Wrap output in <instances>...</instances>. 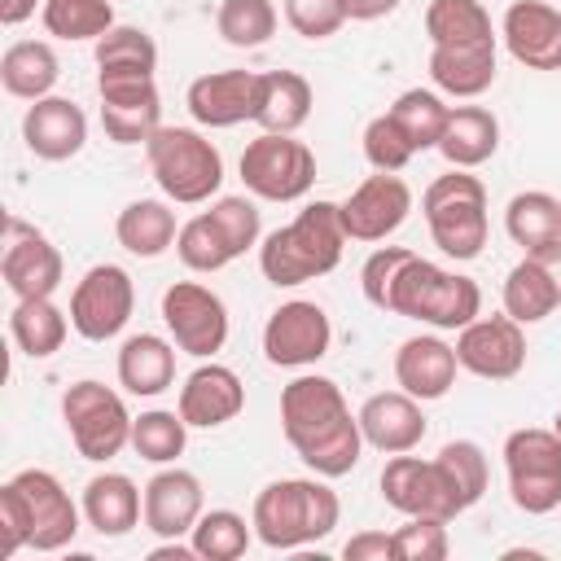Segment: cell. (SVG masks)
I'll return each mask as SVG.
<instances>
[{"label":"cell","mask_w":561,"mask_h":561,"mask_svg":"<svg viewBox=\"0 0 561 561\" xmlns=\"http://www.w3.org/2000/svg\"><path fill=\"white\" fill-rule=\"evenodd\" d=\"M359 289L377 311L421 320L438 333H460L482 316V289L473 276L447 272L408 245H377L359 267Z\"/></svg>","instance_id":"obj_1"},{"label":"cell","mask_w":561,"mask_h":561,"mask_svg":"<svg viewBox=\"0 0 561 561\" xmlns=\"http://www.w3.org/2000/svg\"><path fill=\"white\" fill-rule=\"evenodd\" d=\"M280 430L294 456L320 478L351 473L368 447L359 412H351L342 386L320 373H302L280 390Z\"/></svg>","instance_id":"obj_2"},{"label":"cell","mask_w":561,"mask_h":561,"mask_svg":"<svg viewBox=\"0 0 561 561\" xmlns=\"http://www.w3.org/2000/svg\"><path fill=\"white\" fill-rule=\"evenodd\" d=\"M83 522V504L70 500L57 473L48 469H18L0 486V557L22 548L61 552L75 543Z\"/></svg>","instance_id":"obj_3"},{"label":"cell","mask_w":561,"mask_h":561,"mask_svg":"<svg viewBox=\"0 0 561 561\" xmlns=\"http://www.w3.org/2000/svg\"><path fill=\"white\" fill-rule=\"evenodd\" d=\"M346 224H342V202H307L289 224L267 232L259 241V272L276 289L307 285L316 276H329L342 263L346 250Z\"/></svg>","instance_id":"obj_4"},{"label":"cell","mask_w":561,"mask_h":561,"mask_svg":"<svg viewBox=\"0 0 561 561\" xmlns=\"http://www.w3.org/2000/svg\"><path fill=\"white\" fill-rule=\"evenodd\" d=\"M337 517H342V500L329 486V478H320V473L267 482L250 508L254 539L272 552H294V548H307V543L333 535Z\"/></svg>","instance_id":"obj_5"},{"label":"cell","mask_w":561,"mask_h":561,"mask_svg":"<svg viewBox=\"0 0 561 561\" xmlns=\"http://www.w3.org/2000/svg\"><path fill=\"white\" fill-rule=\"evenodd\" d=\"M421 215H425L430 241L447 259L469 263L486 250L491 215H486V184L478 175L451 167L447 175L430 180V188L421 193Z\"/></svg>","instance_id":"obj_6"},{"label":"cell","mask_w":561,"mask_h":561,"mask_svg":"<svg viewBox=\"0 0 561 561\" xmlns=\"http://www.w3.org/2000/svg\"><path fill=\"white\" fill-rule=\"evenodd\" d=\"M145 158H149L153 184L162 188L167 202L202 206L224 184V158L197 127H167L162 123L145 140Z\"/></svg>","instance_id":"obj_7"},{"label":"cell","mask_w":561,"mask_h":561,"mask_svg":"<svg viewBox=\"0 0 561 561\" xmlns=\"http://www.w3.org/2000/svg\"><path fill=\"white\" fill-rule=\"evenodd\" d=\"M61 421H66V434L75 443V451L92 465H105L114 460L123 447H131V412L123 403L118 390H110L105 381H70L61 390Z\"/></svg>","instance_id":"obj_8"},{"label":"cell","mask_w":561,"mask_h":561,"mask_svg":"<svg viewBox=\"0 0 561 561\" xmlns=\"http://www.w3.org/2000/svg\"><path fill=\"white\" fill-rule=\"evenodd\" d=\"M504 473L508 500L526 517H543L561 508V438L552 425H522L504 438Z\"/></svg>","instance_id":"obj_9"},{"label":"cell","mask_w":561,"mask_h":561,"mask_svg":"<svg viewBox=\"0 0 561 561\" xmlns=\"http://www.w3.org/2000/svg\"><path fill=\"white\" fill-rule=\"evenodd\" d=\"M241 180L263 202H298L316 184V153L289 131H259L241 149Z\"/></svg>","instance_id":"obj_10"},{"label":"cell","mask_w":561,"mask_h":561,"mask_svg":"<svg viewBox=\"0 0 561 561\" xmlns=\"http://www.w3.org/2000/svg\"><path fill=\"white\" fill-rule=\"evenodd\" d=\"M96 96L114 145H145L162 127V92L149 70H96Z\"/></svg>","instance_id":"obj_11"},{"label":"cell","mask_w":561,"mask_h":561,"mask_svg":"<svg viewBox=\"0 0 561 561\" xmlns=\"http://www.w3.org/2000/svg\"><path fill=\"white\" fill-rule=\"evenodd\" d=\"M70 324L79 337L88 342H110L127 329L131 311H136V285L131 272L118 263H96L88 267L75 289H70Z\"/></svg>","instance_id":"obj_12"},{"label":"cell","mask_w":561,"mask_h":561,"mask_svg":"<svg viewBox=\"0 0 561 561\" xmlns=\"http://www.w3.org/2000/svg\"><path fill=\"white\" fill-rule=\"evenodd\" d=\"M162 324L193 359H215L228 342V307L202 280H175L162 289Z\"/></svg>","instance_id":"obj_13"},{"label":"cell","mask_w":561,"mask_h":561,"mask_svg":"<svg viewBox=\"0 0 561 561\" xmlns=\"http://www.w3.org/2000/svg\"><path fill=\"white\" fill-rule=\"evenodd\" d=\"M381 500L403 517H443V522H451V517L465 513V500L451 486L438 456L434 460H421V456H408V451L390 456L381 465Z\"/></svg>","instance_id":"obj_14"},{"label":"cell","mask_w":561,"mask_h":561,"mask_svg":"<svg viewBox=\"0 0 561 561\" xmlns=\"http://www.w3.org/2000/svg\"><path fill=\"white\" fill-rule=\"evenodd\" d=\"M0 276L13 298H53L66 280L61 250L22 215L4 219V250H0Z\"/></svg>","instance_id":"obj_15"},{"label":"cell","mask_w":561,"mask_h":561,"mask_svg":"<svg viewBox=\"0 0 561 561\" xmlns=\"http://www.w3.org/2000/svg\"><path fill=\"white\" fill-rule=\"evenodd\" d=\"M329 346H333L329 311L311 298L280 302L263 324V359L276 368H311L329 355Z\"/></svg>","instance_id":"obj_16"},{"label":"cell","mask_w":561,"mask_h":561,"mask_svg":"<svg viewBox=\"0 0 561 561\" xmlns=\"http://www.w3.org/2000/svg\"><path fill=\"white\" fill-rule=\"evenodd\" d=\"M456 359L482 381H513L526 368V324H517L508 311L478 316L456 333Z\"/></svg>","instance_id":"obj_17"},{"label":"cell","mask_w":561,"mask_h":561,"mask_svg":"<svg viewBox=\"0 0 561 561\" xmlns=\"http://www.w3.org/2000/svg\"><path fill=\"white\" fill-rule=\"evenodd\" d=\"M412 215V188L399 171H377L368 180H359L351 188V197L342 202V224L351 241H386L390 232L403 228V219Z\"/></svg>","instance_id":"obj_18"},{"label":"cell","mask_w":561,"mask_h":561,"mask_svg":"<svg viewBox=\"0 0 561 561\" xmlns=\"http://www.w3.org/2000/svg\"><path fill=\"white\" fill-rule=\"evenodd\" d=\"M259 92H263V70H210L197 75L184 92V105L197 127H237L259 114Z\"/></svg>","instance_id":"obj_19"},{"label":"cell","mask_w":561,"mask_h":561,"mask_svg":"<svg viewBox=\"0 0 561 561\" xmlns=\"http://www.w3.org/2000/svg\"><path fill=\"white\" fill-rule=\"evenodd\" d=\"M206 513V491L193 469L162 465L145 482V530L158 539H188L197 517Z\"/></svg>","instance_id":"obj_20"},{"label":"cell","mask_w":561,"mask_h":561,"mask_svg":"<svg viewBox=\"0 0 561 561\" xmlns=\"http://www.w3.org/2000/svg\"><path fill=\"white\" fill-rule=\"evenodd\" d=\"M508 57L526 70H561V9L548 0H513L500 22Z\"/></svg>","instance_id":"obj_21"},{"label":"cell","mask_w":561,"mask_h":561,"mask_svg":"<svg viewBox=\"0 0 561 561\" xmlns=\"http://www.w3.org/2000/svg\"><path fill=\"white\" fill-rule=\"evenodd\" d=\"M22 140L39 162H70L88 145V114L70 96H39L22 114Z\"/></svg>","instance_id":"obj_22"},{"label":"cell","mask_w":561,"mask_h":561,"mask_svg":"<svg viewBox=\"0 0 561 561\" xmlns=\"http://www.w3.org/2000/svg\"><path fill=\"white\" fill-rule=\"evenodd\" d=\"M175 408H180V416L188 421V430H219V425H228L232 416H241V408H245V386H241V377H237L228 364L206 359V364H197V368L184 377Z\"/></svg>","instance_id":"obj_23"},{"label":"cell","mask_w":561,"mask_h":561,"mask_svg":"<svg viewBox=\"0 0 561 561\" xmlns=\"http://www.w3.org/2000/svg\"><path fill=\"white\" fill-rule=\"evenodd\" d=\"M359 430H364V443L381 456H399V451H412L421 447L425 438V412H421V399H412L408 390H381V394H368L364 408H359Z\"/></svg>","instance_id":"obj_24"},{"label":"cell","mask_w":561,"mask_h":561,"mask_svg":"<svg viewBox=\"0 0 561 561\" xmlns=\"http://www.w3.org/2000/svg\"><path fill=\"white\" fill-rule=\"evenodd\" d=\"M456 368H460L456 346L443 342L438 333H416V337L399 342V351H394V381H399V390H408L421 403L443 399L456 386Z\"/></svg>","instance_id":"obj_25"},{"label":"cell","mask_w":561,"mask_h":561,"mask_svg":"<svg viewBox=\"0 0 561 561\" xmlns=\"http://www.w3.org/2000/svg\"><path fill=\"white\" fill-rule=\"evenodd\" d=\"M83 522L101 535V539H123L145 522V491L127 478V473H92L83 486Z\"/></svg>","instance_id":"obj_26"},{"label":"cell","mask_w":561,"mask_h":561,"mask_svg":"<svg viewBox=\"0 0 561 561\" xmlns=\"http://www.w3.org/2000/svg\"><path fill=\"white\" fill-rule=\"evenodd\" d=\"M175 342L158 333H131L118 346V386L136 399H158L175 381Z\"/></svg>","instance_id":"obj_27"},{"label":"cell","mask_w":561,"mask_h":561,"mask_svg":"<svg viewBox=\"0 0 561 561\" xmlns=\"http://www.w3.org/2000/svg\"><path fill=\"white\" fill-rule=\"evenodd\" d=\"M500 149V118L486 105H451L438 153L447 158V167L473 171L482 162H491Z\"/></svg>","instance_id":"obj_28"},{"label":"cell","mask_w":561,"mask_h":561,"mask_svg":"<svg viewBox=\"0 0 561 561\" xmlns=\"http://www.w3.org/2000/svg\"><path fill=\"white\" fill-rule=\"evenodd\" d=\"M114 237L127 254L136 259H158L175 245L180 237V224H175V210L162 202V197H136L118 210L114 219Z\"/></svg>","instance_id":"obj_29"},{"label":"cell","mask_w":561,"mask_h":561,"mask_svg":"<svg viewBox=\"0 0 561 561\" xmlns=\"http://www.w3.org/2000/svg\"><path fill=\"white\" fill-rule=\"evenodd\" d=\"M57 79H61V61H57V53H53L48 39H18L0 57V83L18 101L53 96Z\"/></svg>","instance_id":"obj_30"},{"label":"cell","mask_w":561,"mask_h":561,"mask_svg":"<svg viewBox=\"0 0 561 561\" xmlns=\"http://www.w3.org/2000/svg\"><path fill=\"white\" fill-rule=\"evenodd\" d=\"M425 35L430 48H482L500 44L491 13L482 0H430L425 9Z\"/></svg>","instance_id":"obj_31"},{"label":"cell","mask_w":561,"mask_h":561,"mask_svg":"<svg viewBox=\"0 0 561 561\" xmlns=\"http://www.w3.org/2000/svg\"><path fill=\"white\" fill-rule=\"evenodd\" d=\"M430 79L443 96L473 101L495 83V44L482 48H430Z\"/></svg>","instance_id":"obj_32"},{"label":"cell","mask_w":561,"mask_h":561,"mask_svg":"<svg viewBox=\"0 0 561 561\" xmlns=\"http://www.w3.org/2000/svg\"><path fill=\"white\" fill-rule=\"evenodd\" d=\"M70 311H61L53 298H18L13 311H9V333L18 342L22 355L31 359H48L66 346V333H70Z\"/></svg>","instance_id":"obj_33"},{"label":"cell","mask_w":561,"mask_h":561,"mask_svg":"<svg viewBox=\"0 0 561 561\" xmlns=\"http://www.w3.org/2000/svg\"><path fill=\"white\" fill-rule=\"evenodd\" d=\"M316 92L298 70H263V92H259V114L254 123L263 131H298L311 118Z\"/></svg>","instance_id":"obj_34"},{"label":"cell","mask_w":561,"mask_h":561,"mask_svg":"<svg viewBox=\"0 0 561 561\" xmlns=\"http://www.w3.org/2000/svg\"><path fill=\"white\" fill-rule=\"evenodd\" d=\"M500 302H504V311H508L517 324H539V320H548V316L561 307V294H557L552 276L539 267V259H535V254H522V259L508 267V276H504Z\"/></svg>","instance_id":"obj_35"},{"label":"cell","mask_w":561,"mask_h":561,"mask_svg":"<svg viewBox=\"0 0 561 561\" xmlns=\"http://www.w3.org/2000/svg\"><path fill=\"white\" fill-rule=\"evenodd\" d=\"M504 232L526 250L561 237V202L543 188H526V193H513L508 206H504Z\"/></svg>","instance_id":"obj_36"},{"label":"cell","mask_w":561,"mask_h":561,"mask_svg":"<svg viewBox=\"0 0 561 561\" xmlns=\"http://www.w3.org/2000/svg\"><path fill=\"white\" fill-rule=\"evenodd\" d=\"M390 114H394V123L408 131L412 149H416V153H425V149H438L451 105L443 101V92H438V88H408V92H399V96H394Z\"/></svg>","instance_id":"obj_37"},{"label":"cell","mask_w":561,"mask_h":561,"mask_svg":"<svg viewBox=\"0 0 561 561\" xmlns=\"http://www.w3.org/2000/svg\"><path fill=\"white\" fill-rule=\"evenodd\" d=\"M188 447V421L167 408H149L131 421V451L149 465H175Z\"/></svg>","instance_id":"obj_38"},{"label":"cell","mask_w":561,"mask_h":561,"mask_svg":"<svg viewBox=\"0 0 561 561\" xmlns=\"http://www.w3.org/2000/svg\"><path fill=\"white\" fill-rule=\"evenodd\" d=\"M250 539H254V522H245L232 508H206L197 517V526L188 530L197 561H237V557H245Z\"/></svg>","instance_id":"obj_39"},{"label":"cell","mask_w":561,"mask_h":561,"mask_svg":"<svg viewBox=\"0 0 561 561\" xmlns=\"http://www.w3.org/2000/svg\"><path fill=\"white\" fill-rule=\"evenodd\" d=\"M39 22L53 39H101L114 26V4L110 0H44Z\"/></svg>","instance_id":"obj_40"},{"label":"cell","mask_w":561,"mask_h":561,"mask_svg":"<svg viewBox=\"0 0 561 561\" xmlns=\"http://www.w3.org/2000/svg\"><path fill=\"white\" fill-rule=\"evenodd\" d=\"M276 4L272 0H219L215 31L232 48H263L276 35Z\"/></svg>","instance_id":"obj_41"},{"label":"cell","mask_w":561,"mask_h":561,"mask_svg":"<svg viewBox=\"0 0 561 561\" xmlns=\"http://www.w3.org/2000/svg\"><path fill=\"white\" fill-rule=\"evenodd\" d=\"M175 254H180V263H184L188 272H202V276H210V272H219V267H228V263L237 259L232 245H228V237L219 232V224H215L206 210L180 224Z\"/></svg>","instance_id":"obj_42"},{"label":"cell","mask_w":561,"mask_h":561,"mask_svg":"<svg viewBox=\"0 0 561 561\" xmlns=\"http://www.w3.org/2000/svg\"><path fill=\"white\" fill-rule=\"evenodd\" d=\"M92 57H96V70H149V75L158 70V44H153V35L140 31V26H127V22H114L96 39Z\"/></svg>","instance_id":"obj_43"},{"label":"cell","mask_w":561,"mask_h":561,"mask_svg":"<svg viewBox=\"0 0 561 561\" xmlns=\"http://www.w3.org/2000/svg\"><path fill=\"white\" fill-rule=\"evenodd\" d=\"M438 465L447 469L451 486L460 491L465 508H473L482 495H486V482H491V469H486V451L473 443V438H451L438 447Z\"/></svg>","instance_id":"obj_44"},{"label":"cell","mask_w":561,"mask_h":561,"mask_svg":"<svg viewBox=\"0 0 561 561\" xmlns=\"http://www.w3.org/2000/svg\"><path fill=\"white\" fill-rule=\"evenodd\" d=\"M206 215L219 224V232L228 237V245H232V254H237V259L263 241L259 206H254L250 197H241V193H224V197H215V202L206 206Z\"/></svg>","instance_id":"obj_45"},{"label":"cell","mask_w":561,"mask_h":561,"mask_svg":"<svg viewBox=\"0 0 561 561\" xmlns=\"http://www.w3.org/2000/svg\"><path fill=\"white\" fill-rule=\"evenodd\" d=\"M364 158H368L373 171H403L416 158L408 131L394 123L390 110L377 114V118H368V127H364Z\"/></svg>","instance_id":"obj_46"},{"label":"cell","mask_w":561,"mask_h":561,"mask_svg":"<svg viewBox=\"0 0 561 561\" xmlns=\"http://www.w3.org/2000/svg\"><path fill=\"white\" fill-rule=\"evenodd\" d=\"M390 535H394L399 561H443L451 552V539H447V522L443 517H408Z\"/></svg>","instance_id":"obj_47"},{"label":"cell","mask_w":561,"mask_h":561,"mask_svg":"<svg viewBox=\"0 0 561 561\" xmlns=\"http://www.w3.org/2000/svg\"><path fill=\"white\" fill-rule=\"evenodd\" d=\"M285 22L302 39H329L351 22V13L346 0H285Z\"/></svg>","instance_id":"obj_48"},{"label":"cell","mask_w":561,"mask_h":561,"mask_svg":"<svg viewBox=\"0 0 561 561\" xmlns=\"http://www.w3.org/2000/svg\"><path fill=\"white\" fill-rule=\"evenodd\" d=\"M342 557L346 561H399L394 535H386V530H359V535H351L342 543Z\"/></svg>","instance_id":"obj_49"},{"label":"cell","mask_w":561,"mask_h":561,"mask_svg":"<svg viewBox=\"0 0 561 561\" xmlns=\"http://www.w3.org/2000/svg\"><path fill=\"white\" fill-rule=\"evenodd\" d=\"M403 0H346V13L351 22H377V18H390Z\"/></svg>","instance_id":"obj_50"},{"label":"cell","mask_w":561,"mask_h":561,"mask_svg":"<svg viewBox=\"0 0 561 561\" xmlns=\"http://www.w3.org/2000/svg\"><path fill=\"white\" fill-rule=\"evenodd\" d=\"M526 254L539 259V267L552 276V285H557V294H561V237H552V241H543V245H535V250H526Z\"/></svg>","instance_id":"obj_51"},{"label":"cell","mask_w":561,"mask_h":561,"mask_svg":"<svg viewBox=\"0 0 561 561\" xmlns=\"http://www.w3.org/2000/svg\"><path fill=\"white\" fill-rule=\"evenodd\" d=\"M35 13V0H0V22L4 26H22Z\"/></svg>","instance_id":"obj_52"},{"label":"cell","mask_w":561,"mask_h":561,"mask_svg":"<svg viewBox=\"0 0 561 561\" xmlns=\"http://www.w3.org/2000/svg\"><path fill=\"white\" fill-rule=\"evenodd\" d=\"M552 434H557V438H561V412H557V416H552Z\"/></svg>","instance_id":"obj_53"}]
</instances>
